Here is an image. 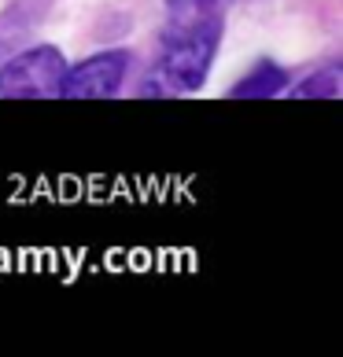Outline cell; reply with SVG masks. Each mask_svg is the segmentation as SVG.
Wrapping results in <instances>:
<instances>
[{
  "mask_svg": "<svg viewBox=\"0 0 343 357\" xmlns=\"http://www.w3.org/2000/svg\"><path fill=\"white\" fill-rule=\"evenodd\" d=\"M218 41H221V15L170 22L159 67H155V82L166 92H196L207 82Z\"/></svg>",
  "mask_w": 343,
  "mask_h": 357,
  "instance_id": "1",
  "label": "cell"
},
{
  "mask_svg": "<svg viewBox=\"0 0 343 357\" xmlns=\"http://www.w3.org/2000/svg\"><path fill=\"white\" fill-rule=\"evenodd\" d=\"M67 74V59L59 48H30L15 56L0 70V96L11 100H45V96H59V82Z\"/></svg>",
  "mask_w": 343,
  "mask_h": 357,
  "instance_id": "2",
  "label": "cell"
},
{
  "mask_svg": "<svg viewBox=\"0 0 343 357\" xmlns=\"http://www.w3.org/2000/svg\"><path fill=\"white\" fill-rule=\"evenodd\" d=\"M284 70L277 67V63H258L255 74H247L240 85L233 89V96H273V92L284 89Z\"/></svg>",
  "mask_w": 343,
  "mask_h": 357,
  "instance_id": "4",
  "label": "cell"
},
{
  "mask_svg": "<svg viewBox=\"0 0 343 357\" xmlns=\"http://www.w3.org/2000/svg\"><path fill=\"white\" fill-rule=\"evenodd\" d=\"M221 0H166L170 22H189V19H203V15H218Z\"/></svg>",
  "mask_w": 343,
  "mask_h": 357,
  "instance_id": "5",
  "label": "cell"
},
{
  "mask_svg": "<svg viewBox=\"0 0 343 357\" xmlns=\"http://www.w3.org/2000/svg\"><path fill=\"white\" fill-rule=\"evenodd\" d=\"M340 77H343L340 67H328V70H321V74H314L307 85H299L295 96H340V92H343Z\"/></svg>",
  "mask_w": 343,
  "mask_h": 357,
  "instance_id": "6",
  "label": "cell"
},
{
  "mask_svg": "<svg viewBox=\"0 0 343 357\" xmlns=\"http://www.w3.org/2000/svg\"><path fill=\"white\" fill-rule=\"evenodd\" d=\"M126 67H129V56L126 52H100L85 63H78L74 70L63 74L59 82V96L67 100H103L118 92L126 77Z\"/></svg>",
  "mask_w": 343,
  "mask_h": 357,
  "instance_id": "3",
  "label": "cell"
}]
</instances>
